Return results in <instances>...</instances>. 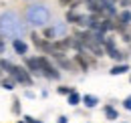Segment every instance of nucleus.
I'll return each instance as SVG.
<instances>
[{"label": "nucleus", "instance_id": "13", "mask_svg": "<svg viewBox=\"0 0 131 123\" xmlns=\"http://www.w3.org/2000/svg\"><path fill=\"white\" fill-rule=\"evenodd\" d=\"M81 101H83V95L77 91V89H75V91H73L69 97H67V103H69L71 107H77V105H81Z\"/></svg>", "mask_w": 131, "mask_h": 123}, {"label": "nucleus", "instance_id": "1", "mask_svg": "<svg viewBox=\"0 0 131 123\" xmlns=\"http://www.w3.org/2000/svg\"><path fill=\"white\" fill-rule=\"evenodd\" d=\"M0 28H2V32H4V34L16 36V38H20V34L24 32V26L18 22L16 14H12V12L2 14V18H0Z\"/></svg>", "mask_w": 131, "mask_h": 123}, {"label": "nucleus", "instance_id": "14", "mask_svg": "<svg viewBox=\"0 0 131 123\" xmlns=\"http://www.w3.org/2000/svg\"><path fill=\"white\" fill-rule=\"evenodd\" d=\"M103 46H105V53H107V50H113V48H119V46H117V36L107 34L105 40H103Z\"/></svg>", "mask_w": 131, "mask_h": 123}, {"label": "nucleus", "instance_id": "6", "mask_svg": "<svg viewBox=\"0 0 131 123\" xmlns=\"http://www.w3.org/2000/svg\"><path fill=\"white\" fill-rule=\"evenodd\" d=\"M103 115H105V119H109V121H117L119 119V111L115 107L113 103H107L105 107H103Z\"/></svg>", "mask_w": 131, "mask_h": 123}, {"label": "nucleus", "instance_id": "31", "mask_svg": "<svg viewBox=\"0 0 131 123\" xmlns=\"http://www.w3.org/2000/svg\"><path fill=\"white\" fill-rule=\"evenodd\" d=\"M123 123H125V121H123Z\"/></svg>", "mask_w": 131, "mask_h": 123}, {"label": "nucleus", "instance_id": "29", "mask_svg": "<svg viewBox=\"0 0 131 123\" xmlns=\"http://www.w3.org/2000/svg\"><path fill=\"white\" fill-rule=\"evenodd\" d=\"M129 83H131V75H129Z\"/></svg>", "mask_w": 131, "mask_h": 123}, {"label": "nucleus", "instance_id": "11", "mask_svg": "<svg viewBox=\"0 0 131 123\" xmlns=\"http://www.w3.org/2000/svg\"><path fill=\"white\" fill-rule=\"evenodd\" d=\"M107 57L113 59L115 63H125L127 61V53L121 50V48H113V50H107Z\"/></svg>", "mask_w": 131, "mask_h": 123}, {"label": "nucleus", "instance_id": "15", "mask_svg": "<svg viewBox=\"0 0 131 123\" xmlns=\"http://www.w3.org/2000/svg\"><path fill=\"white\" fill-rule=\"evenodd\" d=\"M0 87H2V89H6V91H14V89H16V83H14V79H2V81H0Z\"/></svg>", "mask_w": 131, "mask_h": 123}, {"label": "nucleus", "instance_id": "9", "mask_svg": "<svg viewBox=\"0 0 131 123\" xmlns=\"http://www.w3.org/2000/svg\"><path fill=\"white\" fill-rule=\"evenodd\" d=\"M12 48H14V53L20 55V57H24V55L28 53V45H26L22 38H12Z\"/></svg>", "mask_w": 131, "mask_h": 123}, {"label": "nucleus", "instance_id": "2", "mask_svg": "<svg viewBox=\"0 0 131 123\" xmlns=\"http://www.w3.org/2000/svg\"><path fill=\"white\" fill-rule=\"evenodd\" d=\"M38 65H40V75L49 81H59L61 73H59V67L50 61L47 55H38Z\"/></svg>", "mask_w": 131, "mask_h": 123}, {"label": "nucleus", "instance_id": "4", "mask_svg": "<svg viewBox=\"0 0 131 123\" xmlns=\"http://www.w3.org/2000/svg\"><path fill=\"white\" fill-rule=\"evenodd\" d=\"M28 18H30V22H32V24L42 26V24L47 22V18H49V12H47V8H45L42 4H34L32 8L28 10Z\"/></svg>", "mask_w": 131, "mask_h": 123}, {"label": "nucleus", "instance_id": "25", "mask_svg": "<svg viewBox=\"0 0 131 123\" xmlns=\"http://www.w3.org/2000/svg\"><path fill=\"white\" fill-rule=\"evenodd\" d=\"M57 123H69V117H65V115H61V117L57 119Z\"/></svg>", "mask_w": 131, "mask_h": 123}, {"label": "nucleus", "instance_id": "30", "mask_svg": "<svg viewBox=\"0 0 131 123\" xmlns=\"http://www.w3.org/2000/svg\"><path fill=\"white\" fill-rule=\"evenodd\" d=\"M85 123H91V121H85Z\"/></svg>", "mask_w": 131, "mask_h": 123}, {"label": "nucleus", "instance_id": "28", "mask_svg": "<svg viewBox=\"0 0 131 123\" xmlns=\"http://www.w3.org/2000/svg\"><path fill=\"white\" fill-rule=\"evenodd\" d=\"M18 123H26V121H24V119H20V121H18Z\"/></svg>", "mask_w": 131, "mask_h": 123}, {"label": "nucleus", "instance_id": "22", "mask_svg": "<svg viewBox=\"0 0 131 123\" xmlns=\"http://www.w3.org/2000/svg\"><path fill=\"white\" fill-rule=\"evenodd\" d=\"M121 38H123V43H127V45L131 43V34H129V32H125V34H121Z\"/></svg>", "mask_w": 131, "mask_h": 123}, {"label": "nucleus", "instance_id": "16", "mask_svg": "<svg viewBox=\"0 0 131 123\" xmlns=\"http://www.w3.org/2000/svg\"><path fill=\"white\" fill-rule=\"evenodd\" d=\"M73 91H75V87H69V85H61V87H57V93H59V95H65V97H69Z\"/></svg>", "mask_w": 131, "mask_h": 123}, {"label": "nucleus", "instance_id": "20", "mask_svg": "<svg viewBox=\"0 0 131 123\" xmlns=\"http://www.w3.org/2000/svg\"><path fill=\"white\" fill-rule=\"evenodd\" d=\"M12 113H14V115H20V101H18V99L12 101Z\"/></svg>", "mask_w": 131, "mask_h": 123}, {"label": "nucleus", "instance_id": "27", "mask_svg": "<svg viewBox=\"0 0 131 123\" xmlns=\"http://www.w3.org/2000/svg\"><path fill=\"white\" fill-rule=\"evenodd\" d=\"M4 79V69H2V65H0V81Z\"/></svg>", "mask_w": 131, "mask_h": 123}, {"label": "nucleus", "instance_id": "26", "mask_svg": "<svg viewBox=\"0 0 131 123\" xmlns=\"http://www.w3.org/2000/svg\"><path fill=\"white\" fill-rule=\"evenodd\" d=\"M24 97H28V99H32V97H34V93H32V91H26V93H24Z\"/></svg>", "mask_w": 131, "mask_h": 123}, {"label": "nucleus", "instance_id": "12", "mask_svg": "<svg viewBox=\"0 0 131 123\" xmlns=\"http://www.w3.org/2000/svg\"><path fill=\"white\" fill-rule=\"evenodd\" d=\"M81 105H85L87 109H95L99 105V97L97 95H83V101H81Z\"/></svg>", "mask_w": 131, "mask_h": 123}, {"label": "nucleus", "instance_id": "19", "mask_svg": "<svg viewBox=\"0 0 131 123\" xmlns=\"http://www.w3.org/2000/svg\"><path fill=\"white\" fill-rule=\"evenodd\" d=\"M121 107L125 109V111H129V113H131V95H127V97L121 101Z\"/></svg>", "mask_w": 131, "mask_h": 123}, {"label": "nucleus", "instance_id": "7", "mask_svg": "<svg viewBox=\"0 0 131 123\" xmlns=\"http://www.w3.org/2000/svg\"><path fill=\"white\" fill-rule=\"evenodd\" d=\"M117 22L119 24H123V26H131V10L129 8H121L119 12H117Z\"/></svg>", "mask_w": 131, "mask_h": 123}, {"label": "nucleus", "instance_id": "17", "mask_svg": "<svg viewBox=\"0 0 131 123\" xmlns=\"http://www.w3.org/2000/svg\"><path fill=\"white\" fill-rule=\"evenodd\" d=\"M45 38H47V40H50V43H52V40H57V34H54V28H52V26L45 28Z\"/></svg>", "mask_w": 131, "mask_h": 123}, {"label": "nucleus", "instance_id": "23", "mask_svg": "<svg viewBox=\"0 0 131 123\" xmlns=\"http://www.w3.org/2000/svg\"><path fill=\"white\" fill-rule=\"evenodd\" d=\"M73 2H75V0H59V4H61V6H71Z\"/></svg>", "mask_w": 131, "mask_h": 123}, {"label": "nucleus", "instance_id": "8", "mask_svg": "<svg viewBox=\"0 0 131 123\" xmlns=\"http://www.w3.org/2000/svg\"><path fill=\"white\" fill-rule=\"evenodd\" d=\"M129 65L127 63H117V65H113L111 69H109V75L111 77H119V75H125V73H129Z\"/></svg>", "mask_w": 131, "mask_h": 123}, {"label": "nucleus", "instance_id": "21", "mask_svg": "<svg viewBox=\"0 0 131 123\" xmlns=\"http://www.w3.org/2000/svg\"><path fill=\"white\" fill-rule=\"evenodd\" d=\"M22 119H24V121H26V123H42V121H40V119H34L32 115H24Z\"/></svg>", "mask_w": 131, "mask_h": 123}, {"label": "nucleus", "instance_id": "3", "mask_svg": "<svg viewBox=\"0 0 131 123\" xmlns=\"http://www.w3.org/2000/svg\"><path fill=\"white\" fill-rule=\"evenodd\" d=\"M8 77L14 79V83H20L24 87H30L32 85V75L26 71V67H20V65H14L8 73Z\"/></svg>", "mask_w": 131, "mask_h": 123}, {"label": "nucleus", "instance_id": "24", "mask_svg": "<svg viewBox=\"0 0 131 123\" xmlns=\"http://www.w3.org/2000/svg\"><path fill=\"white\" fill-rule=\"evenodd\" d=\"M4 48H6V45H4V38H2V34H0V55L4 53Z\"/></svg>", "mask_w": 131, "mask_h": 123}, {"label": "nucleus", "instance_id": "10", "mask_svg": "<svg viewBox=\"0 0 131 123\" xmlns=\"http://www.w3.org/2000/svg\"><path fill=\"white\" fill-rule=\"evenodd\" d=\"M57 65H59L61 69L69 71V73H77V71H79V69H77V65H75V61H73V59H67V57L59 59V61H57Z\"/></svg>", "mask_w": 131, "mask_h": 123}, {"label": "nucleus", "instance_id": "18", "mask_svg": "<svg viewBox=\"0 0 131 123\" xmlns=\"http://www.w3.org/2000/svg\"><path fill=\"white\" fill-rule=\"evenodd\" d=\"M0 65H2V69H4V73H6V75H8V73H10V69L14 67L12 63H10V61H6V59H0Z\"/></svg>", "mask_w": 131, "mask_h": 123}, {"label": "nucleus", "instance_id": "5", "mask_svg": "<svg viewBox=\"0 0 131 123\" xmlns=\"http://www.w3.org/2000/svg\"><path fill=\"white\" fill-rule=\"evenodd\" d=\"M24 67L32 77H42L40 75V65H38V57H26L24 59Z\"/></svg>", "mask_w": 131, "mask_h": 123}]
</instances>
